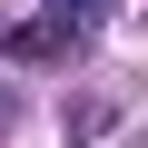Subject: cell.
<instances>
[{
	"mask_svg": "<svg viewBox=\"0 0 148 148\" xmlns=\"http://www.w3.org/2000/svg\"><path fill=\"white\" fill-rule=\"evenodd\" d=\"M10 59H20V69H49V59H59V20H20V30H10Z\"/></svg>",
	"mask_w": 148,
	"mask_h": 148,
	"instance_id": "6da1fadb",
	"label": "cell"
},
{
	"mask_svg": "<svg viewBox=\"0 0 148 148\" xmlns=\"http://www.w3.org/2000/svg\"><path fill=\"white\" fill-rule=\"evenodd\" d=\"M79 10H89V0H49V20H79Z\"/></svg>",
	"mask_w": 148,
	"mask_h": 148,
	"instance_id": "7a4b0ae2",
	"label": "cell"
},
{
	"mask_svg": "<svg viewBox=\"0 0 148 148\" xmlns=\"http://www.w3.org/2000/svg\"><path fill=\"white\" fill-rule=\"evenodd\" d=\"M0 109H10V99H0Z\"/></svg>",
	"mask_w": 148,
	"mask_h": 148,
	"instance_id": "3957f363",
	"label": "cell"
}]
</instances>
